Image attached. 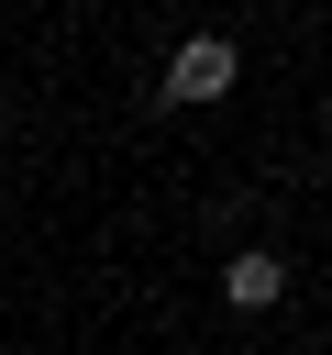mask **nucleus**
<instances>
[{
    "instance_id": "f03ea898",
    "label": "nucleus",
    "mask_w": 332,
    "mask_h": 355,
    "mask_svg": "<svg viewBox=\"0 0 332 355\" xmlns=\"http://www.w3.org/2000/svg\"><path fill=\"white\" fill-rule=\"evenodd\" d=\"M277 300H288V255H277V244H232V255H221V311L255 322V311H277Z\"/></svg>"
},
{
    "instance_id": "f257e3e1",
    "label": "nucleus",
    "mask_w": 332,
    "mask_h": 355,
    "mask_svg": "<svg viewBox=\"0 0 332 355\" xmlns=\"http://www.w3.org/2000/svg\"><path fill=\"white\" fill-rule=\"evenodd\" d=\"M232 78H243V44H232V33H177V44H166V100H177V111L232 100Z\"/></svg>"
}]
</instances>
